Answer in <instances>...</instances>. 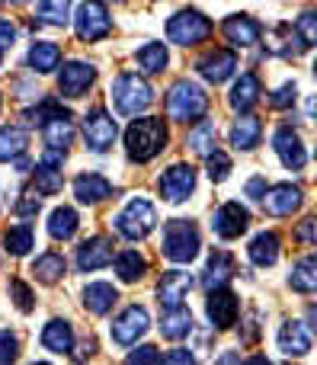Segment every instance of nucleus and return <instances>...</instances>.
<instances>
[{"label": "nucleus", "instance_id": "obj_1", "mask_svg": "<svg viewBox=\"0 0 317 365\" xmlns=\"http://www.w3.org/2000/svg\"><path fill=\"white\" fill-rule=\"evenodd\" d=\"M167 125L164 119H154V115H145V119H135L132 125L125 128V154L135 164H147L154 160L160 151L167 148Z\"/></svg>", "mask_w": 317, "mask_h": 365}, {"label": "nucleus", "instance_id": "obj_2", "mask_svg": "<svg viewBox=\"0 0 317 365\" xmlns=\"http://www.w3.org/2000/svg\"><path fill=\"white\" fill-rule=\"evenodd\" d=\"M109 96H113V106H115L119 115H138L154 103L151 83H147L145 77L132 74V71H125V74L115 77L113 87H109Z\"/></svg>", "mask_w": 317, "mask_h": 365}, {"label": "nucleus", "instance_id": "obj_3", "mask_svg": "<svg viewBox=\"0 0 317 365\" xmlns=\"http://www.w3.org/2000/svg\"><path fill=\"white\" fill-rule=\"evenodd\" d=\"M209 113V93L192 81H177L167 93V115L177 122H202Z\"/></svg>", "mask_w": 317, "mask_h": 365}, {"label": "nucleus", "instance_id": "obj_4", "mask_svg": "<svg viewBox=\"0 0 317 365\" xmlns=\"http://www.w3.org/2000/svg\"><path fill=\"white\" fill-rule=\"evenodd\" d=\"M199 247H202V240H199V227L192 221H186V218L167 221L164 240H160V253L167 259H173V263H192L199 257Z\"/></svg>", "mask_w": 317, "mask_h": 365}, {"label": "nucleus", "instance_id": "obj_5", "mask_svg": "<svg viewBox=\"0 0 317 365\" xmlns=\"http://www.w3.org/2000/svg\"><path fill=\"white\" fill-rule=\"evenodd\" d=\"M154 227H157V212L147 199H132L115 215V231L125 240H145Z\"/></svg>", "mask_w": 317, "mask_h": 365}, {"label": "nucleus", "instance_id": "obj_6", "mask_svg": "<svg viewBox=\"0 0 317 365\" xmlns=\"http://www.w3.org/2000/svg\"><path fill=\"white\" fill-rule=\"evenodd\" d=\"M212 36V19L199 10H180L167 23V38L177 45H199Z\"/></svg>", "mask_w": 317, "mask_h": 365}, {"label": "nucleus", "instance_id": "obj_7", "mask_svg": "<svg viewBox=\"0 0 317 365\" xmlns=\"http://www.w3.org/2000/svg\"><path fill=\"white\" fill-rule=\"evenodd\" d=\"M74 26H77V38L80 42H100L113 29V16H109V10L103 4H80L77 6Z\"/></svg>", "mask_w": 317, "mask_h": 365}, {"label": "nucleus", "instance_id": "obj_8", "mask_svg": "<svg viewBox=\"0 0 317 365\" xmlns=\"http://www.w3.org/2000/svg\"><path fill=\"white\" fill-rule=\"evenodd\" d=\"M115 135H119V128H115V119L106 113V109H93V113H87V119H83V141H87V148L93 154H103L113 148Z\"/></svg>", "mask_w": 317, "mask_h": 365}, {"label": "nucleus", "instance_id": "obj_9", "mask_svg": "<svg viewBox=\"0 0 317 365\" xmlns=\"http://www.w3.org/2000/svg\"><path fill=\"white\" fill-rule=\"evenodd\" d=\"M247 227H250V208L241 205V202H224V205L215 212V218H212V231H215L222 240L241 237Z\"/></svg>", "mask_w": 317, "mask_h": 365}, {"label": "nucleus", "instance_id": "obj_10", "mask_svg": "<svg viewBox=\"0 0 317 365\" xmlns=\"http://www.w3.org/2000/svg\"><path fill=\"white\" fill-rule=\"evenodd\" d=\"M147 324H151L147 311L141 308V304H128L113 321V340L119 343V346H132V343H138V336L147 334Z\"/></svg>", "mask_w": 317, "mask_h": 365}, {"label": "nucleus", "instance_id": "obj_11", "mask_svg": "<svg viewBox=\"0 0 317 365\" xmlns=\"http://www.w3.org/2000/svg\"><path fill=\"white\" fill-rule=\"evenodd\" d=\"M96 81V68L87 61H68L61 68V74H58V93L68 96V100H77V96H83L90 87H93Z\"/></svg>", "mask_w": 317, "mask_h": 365}, {"label": "nucleus", "instance_id": "obj_12", "mask_svg": "<svg viewBox=\"0 0 317 365\" xmlns=\"http://www.w3.org/2000/svg\"><path fill=\"white\" fill-rule=\"evenodd\" d=\"M301 205H305V192H301L298 186H292V182H276V186L266 189V195H263V208H266L273 218H289V215H295Z\"/></svg>", "mask_w": 317, "mask_h": 365}, {"label": "nucleus", "instance_id": "obj_13", "mask_svg": "<svg viewBox=\"0 0 317 365\" xmlns=\"http://www.w3.org/2000/svg\"><path fill=\"white\" fill-rule=\"evenodd\" d=\"M192 189H196V170H192V164H173L170 170L160 177V195H164L167 202H173V205L189 199Z\"/></svg>", "mask_w": 317, "mask_h": 365}, {"label": "nucleus", "instance_id": "obj_14", "mask_svg": "<svg viewBox=\"0 0 317 365\" xmlns=\"http://www.w3.org/2000/svg\"><path fill=\"white\" fill-rule=\"evenodd\" d=\"M205 311H209L212 327H215V330H228L231 324L237 321V314H241V298H237L231 289L209 292V302H205Z\"/></svg>", "mask_w": 317, "mask_h": 365}, {"label": "nucleus", "instance_id": "obj_15", "mask_svg": "<svg viewBox=\"0 0 317 365\" xmlns=\"http://www.w3.org/2000/svg\"><path fill=\"white\" fill-rule=\"evenodd\" d=\"M273 148H276V154H279L282 167H289V170H305L308 151H305V145H301V138H298V132H295V128H289V125L276 128Z\"/></svg>", "mask_w": 317, "mask_h": 365}, {"label": "nucleus", "instance_id": "obj_16", "mask_svg": "<svg viewBox=\"0 0 317 365\" xmlns=\"http://www.w3.org/2000/svg\"><path fill=\"white\" fill-rule=\"evenodd\" d=\"M192 289V276L189 272H180V269H170L160 276L157 282V302L164 311H173V308H183L186 295Z\"/></svg>", "mask_w": 317, "mask_h": 365}, {"label": "nucleus", "instance_id": "obj_17", "mask_svg": "<svg viewBox=\"0 0 317 365\" xmlns=\"http://www.w3.org/2000/svg\"><path fill=\"white\" fill-rule=\"evenodd\" d=\"M222 32L231 45H237V48H250V45L260 42L263 26L256 23L254 16H247V13H234V16H228L222 23Z\"/></svg>", "mask_w": 317, "mask_h": 365}, {"label": "nucleus", "instance_id": "obj_18", "mask_svg": "<svg viewBox=\"0 0 317 365\" xmlns=\"http://www.w3.org/2000/svg\"><path fill=\"white\" fill-rule=\"evenodd\" d=\"M113 263V240L109 237H90L77 247V269L93 272Z\"/></svg>", "mask_w": 317, "mask_h": 365}, {"label": "nucleus", "instance_id": "obj_19", "mask_svg": "<svg viewBox=\"0 0 317 365\" xmlns=\"http://www.w3.org/2000/svg\"><path fill=\"white\" fill-rule=\"evenodd\" d=\"M196 68L209 83H222V81H228V77L234 74L237 55L231 48H215V51H209L205 58H199Z\"/></svg>", "mask_w": 317, "mask_h": 365}, {"label": "nucleus", "instance_id": "obj_20", "mask_svg": "<svg viewBox=\"0 0 317 365\" xmlns=\"http://www.w3.org/2000/svg\"><path fill=\"white\" fill-rule=\"evenodd\" d=\"M260 93H263L260 77H256L254 71H247V74H241L234 81V87H231V106L241 115H250V109L260 103Z\"/></svg>", "mask_w": 317, "mask_h": 365}, {"label": "nucleus", "instance_id": "obj_21", "mask_svg": "<svg viewBox=\"0 0 317 365\" xmlns=\"http://www.w3.org/2000/svg\"><path fill=\"white\" fill-rule=\"evenodd\" d=\"M231 276H234V257H231V253H224V250H212L209 266H205V276H202V285L209 292L228 289Z\"/></svg>", "mask_w": 317, "mask_h": 365}, {"label": "nucleus", "instance_id": "obj_22", "mask_svg": "<svg viewBox=\"0 0 317 365\" xmlns=\"http://www.w3.org/2000/svg\"><path fill=\"white\" fill-rule=\"evenodd\" d=\"M279 349L286 356H308L311 353V330L301 321H286L279 327Z\"/></svg>", "mask_w": 317, "mask_h": 365}, {"label": "nucleus", "instance_id": "obj_23", "mask_svg": "<svg viewBox=\"0 0 317 365\" xmlns=\"http://www.w3.org/2000/svg\"><path fill=\"white\" fill-rule=\"evenodd\" d=\"M74 195L83 205H96V202L113 195V182L106 177H100V173H80V177L74 180Z\"/></svg>", "mask_w": 317, "mask_h": 365}, {"label": "nucleus", "instance_id": "obj_24", "mask_svg": "<svg viewBox=\"0 0 317 365\" xmlns=\"http://www.w3.org/2000/svg\"><path fill=\"white\" fill-rule=\"evenodd\" d=\"M263 138V122L256 115H237L234 125H231V145L237 151H254Z\"/></svg>", "mask_w": 317, "mask_h": 365}, {"label": "nucleus", "instance_id": "obj_25", "mask_svg": "<svg viewBox=\"0 0 317 365\" xmlns=\"http://www.w3.org/2000/svg\"><path fill=\"white\" fill-rule=\"evenodd\" d=\"M115 302H119V292L109 282H90L87 289H83V308H87L90 314H109Z\"/></svg>", "mask_w": 317, "mask_h": 365}, {"label": "nucleus", "instance_id": "obj_26", "mask_svg": "<svg viewBox=\"0 0 317 365\" xmlns=\"http://www.w3.org/2000/svg\"><path fill=\"white\" fill-rule=\"evenodd\" d=\"M192 334V311L186 308H173L160 314V336L164 340H183V336Z\"/></svg>", "mask_w": 317, "mask_h": 365}, {"label": "nucleus", "instance_id": "obj_27", "mask_svg": "<svg viewBox=\"0 0 317 365\" xmlns=\"http://www.w3.org/2000/svg\"><path fill=\"white\" fill-rule=\"evenodd\" d=\"M247 253H250V259H254L256 266H273L276 259H279V234L276 231H260L254 240H250V247H247Z\"/></svg>", "mask_w": 317, "mask_h": 365}, {"label": "nucleus", "instance_id": "obj_28", "mask_svg": "<svg viewBox=\"0 0 317 365\" xmlns=\"http://www.w3.org/2000/svg\"><path fill=\"white\" fill-rule=\"evenodd\" d=\"M42 346L48 353H71L74 349V330H71L68 321H48L42 330Z\"/></svg>", "mask_w": 317, "mask_h": 365}, {"label": "nucleus", "instance_id": "obj_29", "mask_svg": "<svg viewBox=\"0 0 317 365\" xmlns=\"http://www.w3.org/2000/svg\"><path fill=\"white\" fill-rule=\"evenodd\" d=\"M186 145H189L192 154H202V158L215 154L218 151V125L215 122H209V119L196 122V128L186 135Z\"/></svg>", "mask_w": 317, "mask_h": 365}, {"label": "nucleus", "instance_id": "obj_30", "mask_svg": "<svg viewBox=\"0 0 317 365\" xmlns=\"http://www.w3.org/2000/svg\"><path fill=\"white\" fill-rule=\"evenodd\" d=\"M26 61H29V68L36 71V74H48V71H55L58 64H61V48H58L55 42H32Z\"/></svg>", "mask_w": 317, "mask_h": 365}, {"label": "nucleus", "instance_id": "obj_31", "mask_svg": "<svg viewBox=\"0 0 317 365\" xmlns=\"http://www.w3.org/2000/svg\"><path fill=\"white\" fill-rule=\"evenodd\" d=\"M289 285L301 295H314L317 292V259L314 257H301L298 263L292 266V276H289Z\"/></svg>", "mask_w": 317, "mask_h": 365}, {"label": "nucleus", "instance_id": "obj_32", "mask_svg": "<svg viewBox=\"0 0 317 365\" xmlns=\"http://www.w3.org/2000/svg\"><path fill=\"white\" fill-rule=\"evenodd\" d=\"M26 145H29V132L16 125H4L0 128V160H16L26 154Z\"/></svg>", "mask_w": 317, "mask_h": 365}, {"label": "nucleus", "instance_id": "obj_33", "mask_svg": "<svg viewBox=\"0 0 317 365\" xmlns=\"http://www.w3.org/2000/svg\"><path fill=\"white\" fill-rule=\"evenodd\" d=\"M77 225H80V218H77V212L68 205L55 208V212L48 215V234L55 240H71L77 234Z\"/></svg>", "mask_w": 317, "mask_h": 365}, {"label": "nucleus", "instance_id": "obj_34", "mask_svg": "<svg viewBox=\"0 0 317 365\" xmlns=\"http://www.w3.org/2000/svg\"><path fill=\"white\" fill-rule=\"evenodd\" d=\"M32 276H36L42 285H55L58 279L64 276V257L61 253H55V250L42 253V257L32 263Z\"/></svg>", "mask_w": 317, "mask_h": 365}, {"label": "nucleus", "instance_id": "obj_35", "mask_svg": "<svg viewBox=\"0 0 317 365\" xmlns=\"http://www.w3.org/2000/svg\"><path fill=\"white\" fill-rule=\"evenodd\" d=\"M145 272H147V259L141 257L138 250H122L119 257H115V276H119L122 282H138Z\"/></svg>", "mask_w": 317, "mask_h": 365}, {"label": "nucleus", "instance_id": "obj_36", "mask_svg": "<svg viewBox=\"0 0 317 365\" xmlns=\"http://www.w3.org/2000/svg\"><path fill=\"white\" fill-rule=\"evenodd\" d=\"M135 61H138V68L145 71V74H160V71L167 68V61H170V55H167V48L160 42H147L138 48Z\"/></svg>", "mask_w": 317, "mask_h": 365}, {"label": "nucleus", "instance_id": "obj_37", "mask_svg": "<svg viewBox=\"0 0 317 365\" xmlns=\"http://www.w3.org/2000/svg\"><path fill=\"white\" fill-rule=\"evenodd\" d=\"M26 119H29L32 125H48V122H55V119H71V113L61 106V100H55V96H45L38 106H32L29 113H26Z\"/></svg>", "mask_w": 317, "mask_h": 365}, {"label": "nucleus", "instance_id": "obj_38", "mask_svg": "<svg viewBox=\"0 0 317 365\" xmlns=\"http://www.w3.org/2000/svg\"><path fill=\"white\" fill-rule=\"evenodd\" d=\"M32 247H36V234H32L29 225H16L4 234V250L13 253V257H26Z\"/></svg>", "mask_w": 317, "mask_h": 365}, {"label": "nucleus", "instance_id": "obj_39", "mask_svg": "<svg viewBox=\"0 0 317 365\" xmlns=\"http://www.w3.org/2000/svg\"><path fill=\"white\" fill-rule=\"evenodd\" d=\"M42 138L51 151H64L74 141V125H71V119H55L48 125H42Z\"/></svg>", "mask_w": 317, "mask_h": 365}, {"label": "nucleus", "instance_id": "obj_40", "mask_svg": "<svg viewBox=\"0 0 317 365\" xmlns=\"http://www.w3.org/2000/svg\"><path fill=\"white\" fill-rule=\"evenodd\" d=\"M36 16H38V23H48V26H68V19H71V6L64 4H58V0H51V4H38L36 6Z\"/></svg>", "mask_w": 317, "mask_h": 365}, {"label": "nucleus", "instance_id": "obj_41", "mask_svg": "<svg viewBox=\"0 0 317 365\" xmlns=\"http://www.w3.org/2000/svg\"><path fill=\"white\" fill-rule=\"evenodd\" d=\"M32 182H36V192H38V195H55V192H61L64 177H61V170L36 167V177H32Z\"/></svg>", "mask_w": 317, "mask_h": 365}, {"label": "nucleus", "instance_id": "obj_42", "mask_svg": "<svg viewBox=\"0 0 317 365\" xmlns=\"http://www.w3.org/2000/svg\"><path fill=\"white\" fill-rule=\"evenodd\" d=\"M205 170H209V180L212 182H224L231 177V158L224 151H215L205 158Z\"/></svg>", "mask_w": 317, "mask_h": 365}, {"label": "nucleus", "instance_id": "obj_43", "mask_svg": "<svg viewBox=\"0 0 317 365\" xmlns=\"http://www.w3.org/2000/svg\"><path fill=\"white\" fill-rule=\"evenodd\" d=\"M295 32H298V48H311L317 42V16L314 13H301L298 23H295Z\"/></svg>", "mask_w": 317, "mask_h": 365}, {"label": "nucleus", "instance_id": "obj_44", "mask_svg": "<svg viewBox=\"0 0 317 365\" xmlns=\"http://www.w3.org/2000/svg\"><path fill=\"white\" fill-rule=\"evenodd\" d=\"M10 298H13V304H16L23 314H29V311L36 308V295H32V289L23 282V279H13L10 282Z\"/></svg>", "mask_w": 317, "mask_h": 365}, {"label": "nucleus", "instance_id": "obj_45", "mask_svg": "<svg viewBox=\"0 0 317 365\" xmlns=\"http://www.w3.org/2000/svg\"><path fill=\"white\" fill-rule=\"evenodd\" d=\"M19 359V340L10 330H0V365H16Z\"/></svg>", "mask_w": 317, "mask_h": 365}, {"label": "nucleus", "instance_id": "obj_46", "mask_svg": "<svg viewBox=\"0 0 317 365\" xmlns=\"http://www.w3.org/2000/svg\"><path fill=\"white\" fill-rule=\"evenodd\" d=\"M157 362H160L157 346H151V343H145V346L132 349V353H128V359H125V365H157Z\"/></svg>", "mask_w": 317, "mask_h": 365}, {"label": "nucleus", "instance_id": "obj_47", "mask_svg": "<svg viewBox=\"0 0 317 365\" xmlns=\"http://www.w3.org/2000/svg\"><path fill=\"white\" fill-rule=\"evenodd\" d=\"M295 96H298V87H295V83H286V87H279L273 96H269V106H273V109H286V106H292V103H295Z\"/></svg>", "mask_w": 317, "mask_h": 365}, {"label": "nucleus", "instance_id": "obj_48", "mask_svg": "<svg viewBox=\"0 0 317 365\" xmlns=\"http://www.w3.org/2000/svg\"><path fill=\"white\" fill-rule=\"evenodd\" d=\"M157 365H196V359H192L189 349H170Z\"/></svg>", "mask_w": 317, "mask_h": 365}, {"label": "nucleus", "instance_id": "obj_49", "mask_svg": "<svg viewBox=\"0 0 317 365\" xmlns=\"http://www.w3.org/2000/svg\"><path fill=\"white\" fill-rule=\"evenodd\" d=\"M314 227H317V218H305L298 227H295V237H298L305 247H314Z\"/></svg>", "mask_w": 317, "mask_h": 365}, {"label": "nucleus", "instance_id": "obj_50", "mask_svg": "<svg viewBox=\"0 0 317 365\" xmlns=\"http://www.w3.org/2000/svg\"><path fill=\"white\" fill-rule=\"evenodd\" d=\"M13 212H16L19 218H36V212H38V199H36V195H29V199H19Z\"/></svg>", "mask_w": 317, "mask_h": 365}, {"label": "nucleus", "instance_id": "obj_51", "mask_svg": "<svg viewBox=\"0 0 317 365\" xmlns=\"http://www.w3.org/2000/svg\"><path fill=\"white\" fill-rule=\"evenodd\" d=\"M266 189H269V186H266V180H263V177H254V180H247V189H244V192H247L254 202H263Z\"/></svg>", "mask_w": 317, "mask_h": 365}, {"label": "nucleus", "instance_id": "obj_52", "mask_svg": "<svg viewBox=\"0 0 317 365\" xmlns=\"http://www.w3.org/2000/svg\"><path fill=\"white\" fill-rule=\"evenodd\" d=\"M16 42V29L10 26V19H4L0 16V51L4 48H10V45Z\"/></svg>", "mask_w": 317, "mask_h": 365}, {"label": "nucleus", "instance_id": "obj_53", "mask_svg": "<svg viewBox=\"0 0 317 365\" xmlns=\"http://www.w3.org/2000/svg\"><path fill=\"white\" fill-rule=\"evenodd\" d=\"M215 365H241V356H237L234 349H228V353H222V356H218Z\"/></svg>", "mask_w": 317, "mask_h": 365}, {"label": "nucleus", "instance_id": "obj_54", "mask_svg": "<svg viewBox=\"0 0 317 365\" xmlns=\"http://www.w3.org/2000/svg\"><path fill=\"white\" fill-rule=\"evenodd\" d=\"M244 365H273V362H269V359H266V356H254V359H247V362H244Z\"/></svg>", "mask_w": 317, "mask_h": 365}, {"label": "nucleus", "instance_id": "obj_55", "mask_svg": "<svg viewBox=\"0 0 317 365\" xmlns=\"http://www.w3.org/2000/svg\"><path fill=\"white\" fill-rule=\"evenodd\" d=\"M36 365H48V362H36Z\"/></svg>", "mask_w": 317, "mask_h": 365}]
</instances>
